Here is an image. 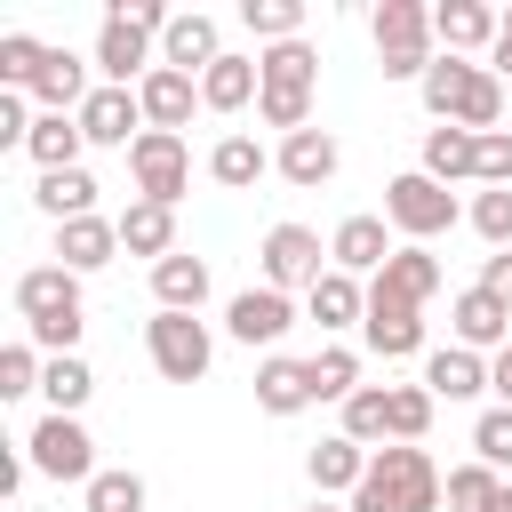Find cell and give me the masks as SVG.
<instances>
[{
	"label": "cell",
	"instance_id": "cell-25",
	"mask_svg": "<svg viewBox=\"0 0 512 512\" xmlns=\"http://www.w3.org/2000/svg\"><path fill=\"white\" fill-rule=\"evenodd\" d=\"M256 96H264V72H256V56H232V48H224V56L200 72V104H208V112H248Z\"/></svg>",
	"mask_w": 512,
	"mask_h": 512
},
{
	"label": "cell",
	"instance_id": "cell-30",
	"mask_svg": "<svg viewBox=\"0 0 512 512\" xmlns=\"http://www.w3.org/2000/svg\"><path fill=\"white\" fill-rule=\"evenodd\" d=\"M24 152H32V168H40V176H56V168H80V152H88V136H80V112H40Z\"/></svg>",
	"mask_w": 512,
	"mask_h": 512
},
{
	"label": "cell",
	"instance_id": "cell-29",
	"mask_svg": "<svg viewBox=\"0 0 512 512\" xmlns=\"http://www.w3.org/2000/svg\"><path fill=\"white\" fill-rule=\"evenodd\" d=\"M256 72H264V88H280V96H320V48H312V40H280V48H264Z\"/></svg>",
	"mask_w": 512,
	"mask_h": 512
},
{
	"label": "cell",
	"instance_id": "cell-52",
	"mask_svg": "<svg viewBox=\"0 0 512 512\" xmlns=\"http://www.w3.org/2000/svg\"><path fill=\"white\" fill-rule=\"evenodd\" d=\"M304 512H352V504H328V496H312V504H304Z\"/></svg>",
	"mask_w": 512,
	"mask_h": 512
},
{
	"label": "cell",
	"instance_id": "cell-26",
	"mask_svg": "<svg viewBox=\"0 0 512 512\" xmlns=\"http://www.w3.org/2000/svg\"><path fill=\"white\" fill-rule=\"evenodd\" d=\"M208 288H216V280H208V256H184V248H176V256L152 264V304H160V312H200Z\"/></svg>",
	"mask_w": 512,
	"mask_h": 512
},
{
	"label": "cell",
	"instance_id": "cell-49",
	"mask_svg": "<svg viewBox=\"0 0 512 512\" xmlns=\"http://www.w3.org/2000/svg\"><path fill=\"white\" fill-rule=\"evenodd\" d=\"M488 72L512 88V8H504V24H496V48H488Z\"/></svg>",
	"mask_w": 512,
	"mask_h": 512
},
{
	"label": "cell",
	"instance_id": "cell-46",
	"mask_svg": "<svg viewBox=\"0 0 512 512\" xmlns=\"http://www.w3.org/2000/svg\"><path fill=\"white\" fill-rule=\"evenodd\" d=\"M472 184H512V128H488V136H480V168H472Z\"/></svg>",
	"mask_w": 512,
	"mask_h": 512
},
{
	"label": "cell",
	"instance_id": "cell-1",
	"mask_svg": "<svg viewBox=\"0 0 512 512\" xmlns=\"http://www.w3.org/2000/svg\"><path fill=\"white\" fill-rule=\"evenodd\" d=\"M16 320H24V344H40L48 360L80 352V328H88L80 272H64V264H32V272H16Z\"/></svg>",
	"mask_w": 512,
	"mask_h": 512
},
{
	"label": "cell",
	"instance_id": "cell-21",
	"mask_svg": "<svg viewBox=\"0 0 512 512\" xmlns=\"http://www.w3.org/2000/svg\"><path fill=\"white\" fill-rule=\"evenodd\" d=\"M304 312H312V320H320V336L336 344L344 328H360V320H368V280H352V272H336V264H328V272L312 280Z\"/></svg>",
	"mask_w": 512,
	"mask_h": 512
},
{
	"label": "cell",
	"instance_id": "cell-47",
	"mask_svg": "<svg viewBox=\"0 0 512 512\" xmlns=\"http://www.w3.org/2000/svg\"><path fill=\"white\" fill-rule=\"evenodd\" d=\"M32 120H40V112H32V96L0 88V152H8V144H32Z\"/></svg>",
	"mask_w": 512,
	"mask_h": 512
},
{
	"label": "cell",
	"instance_id": "cell-2",
	"mask_svg": "<svg viewBox=\"0 0 512 512\" xmlns=\"http://www.w3.org/2000/svg\"><path fill=\"white\" fill-rule=\"evenodd\" d=\"M168 16H176V8H160V0H112L104 24H96V48H88L96 80H104V88H136V80L160 64V32H168Z\"/></svg>",
	"mask_w": 512,
	"mask_h": 512
},
{
	"label": "cell",
	"instance_id": "cell-28",
	"mask_svg": "<svg viewBox=\"0 0 512 512\" xmlns=\"http://www.w3.org/2000/svg\"><path fill=\"white\" fill-rule=\"evenodd\" d=\"M256 408H264V416H304V408H312V376H304V360L264 352V360H256Z\"/></svg>",
	"mask_w": 512,
	"mask_h": 512
},
{
	"label": "cell",
	"instance_id": "cell-6",
	"mask_svg": "<svg viewBox=\"0 0 512 512\" xmlns=\"http://www.w3.org/2000/svg\"><path fill=\"white\" fill-rule=\"evenodd\" d=\"M144 360L168 376V384H200L216 368V336L200 312H152L144 320Z\"/></svg>",
	"mask_w": 512,
	"mask_h": 512
},
{
	"label": "cell",
	"instance_id": "cell-7",
	"mask_svg": "<svg viewBox=\"0 0 512 512\" xmlns=\"http://www.w3.org/2000/svg\"><path fill=\"white\" fill-rule=\"evenodd\" d=\"M456 216H464V208H456V192H448V184H432L424 168H408V176H392V184H384V224H392V232H408L416 248H432Z\"/></svg>",
	"mask_w": 512,
	"mask_h": 512
},
{
	"label": "cell",
	"instance_id": "cell-48",
	"mask_svg": "<svg viewBox=\"0 0 512 512\" xmlns=\"http://www.w3.org/2000/svg\"><path fill=\"white\" fill-rule=\"evenodd\" d=\"M480 288H488L496 304H512V248H488V256H480Z\"/></svg>",
	"mask_w": 512,
	"mask_h": 512
},
{
	"label": "cell",
	"instance_id": "cell-39",
	"mask_svg": "<svg viewBox=\"0 0 512 512\" xmlns=\"http://www.w3.org/2000/svg\"><path fill=\"white\" fill-rule=\"evenodd\" d=\"M240 24H248L264 48H280V40H304V0H240Z\"/></svg>",
	"mask_w": 512,
	"mask_h": 512
},
{
	"label": "cell",
	"instance_id": "cell-32",
	"mask_svg": "<svg viewBox=\"0 0 512 512\" xmlns=\"http://www.w3.org/2000/svg\"><path fill=\"white\" fill-rule=\"evenodd\" d=\"M120 248L128 256H176V208H160V200H128L120 208Z\"/></svg>",
	"mask_w": 512,
	"mask_h": 512
},
{
	"label": "cell",
	"instance_id": "cell-40",
	"mask_svg": "<svg viewBox=\"0 0 512 512\" xmlns=\"http://www.w3.org/2000/svg\"><path fill=\"white\" fill-rule=\"evenodd\" d=\"M504 504V472H488L480 456L448 472V512H496Z\"/></svg>",
	"mask_w": 512,
	"mask_h": 512
},
{
	"label": "cell",
	"instance_id": "cell-33",
	"mask_svg": "<svg viewBox=\"0 0 512 512\" xmlns=\"http://www.w3.org/2000/svg\"><path fill=\"white\" fill-rule=\"evenodd\" d=\"M32 208H40L48 224L96 216V176H88V168H56V176H40V184H32Z\"/></svg>",
	"mask_w": 512,
	"mask_h": 512
},
{
	"label": "cell",
	"instance_id": "cell-42",
	"mask_svg": "<svg viewBox=\"0 0 512 512\" xmlns=\"http://www.w3.org/2000/svg\"><path fill=\"white\" fill-rule=\"evenodd\" d=\"M464 224H472L488 248H512V184H480L472 208H464Z\"/></svg>",
	"mask_w": 512,
	"mask_h": 512
},
{
	"label": "cell",
	"instance_id": "cell-36",
	"mask_svg": "<svg viewBox=\"0 0 512 512\" xmlns=\"http://www.w3.org/2000/svg\"><path fill=\"white\" fill-rule=\"evenodd\" d=\"M304 376H312V400H336V408H344V400L360 392V352H352V344H320V352L304 360Z\"/></svg>",
	"mask_w": 512,
	"mask_h": 512
},
{
	"label": "cell",
	"instance_id": "cell-11",
	"mask_svg": "<svg viewBox=\"0 0 512 512\" xmlns=\"http://www.w3.org/2000/svg\"><path fill=\"white\" fill-rule=\"evenodd\" d=\"M288 328H296V304H288L280 288H240V296L224 304V336H232V344H248V352H256V344L272 352Z\"/></svg>",
	"mask_w": 512,
	"mask_h": 512
},
{
	"label": "cell",
	"instance_id": "cell-27",
	"mask_svg": "<svg viewBox=\"0 0 512 512\" xmlns=\"http://www.w3.org/2000/svg\"><path fill=\"white\" fill-rule=\"evenodd\" d=\"M424 392H432V400H480V392H488V352L440 344V352L424 360Z\"/></svg>",
	"mask_w": 512,
	"mask_h": 512
},
{
	"label": "cell",
	"instance_id": "cell-8",
	"mask_svg": "<svg viewBox=\"0 0 512 512\" xmlns=\"http://www.w3.org/2000/svg\"><path fill=\"white\" fill-rule=\"evenodd\" d=\"M128 184H136V200L176 208V200L192 192V144L168 136V128H144V136L128 144Z\"/></svg>",
	"mask_w": 512,
	"mask_h": 512
},
{
	"label": "cell",
	"instance_id": "cell-34",
	"mask_svg": "<svg viewBox=\"0 0 512 512\" xmlns=\"http://www.w3.org/2000/svg\"><path fill=\"white\" fill-rule=\"evenodd\" d=\"M344 440H360V448H392V384H360L352 400H344V424H336Z\"/></svg>",
	"mask_w": 512,
	"mask_h": 512
},
{
	"label": "cell",
	"instance_id": "cell-13",
	"mask_svg": "<svg viewBox=\"0 0 512 512\" xmlns=\"http://www.w3.org/2000/svg\"><path fill=\"white\" fill-rule=\"evenodd\" d=\"M392 248H400V240H392L384 216H344V224L328 232V264L352 272V280H376V272L392 264Z\"/></svg>",
	"mask_w": 512,
	"mask_h": 512
},
{
	"label": "cell",
	"instance_id": "cell-45",
	"mask_svg": "<svg viewBox=\"0 0 512 512\" xmlns=\"http://www.w3.org/2000/svg\"><path fill=\"white\" fill-rule=\"evenodd\" d=\"M40 376H48L40 344H8V352H0V400H24V392H40Z\"/></svg>",
	"mask_w": 512,
	"mask_h": 512
},
{
	"label": "cell",
	"instance_id": "cell-23",
	"mask_svg": "<svg viewBox=\"0 0 512 512\" xmlns=\"http://www.w3.org/2000/svg\"><path fill=\"white\" fill-rule=\"evenodd\" d=\"M440 280H448V272H440V256H432V248H416V240H400V248H392V264H384L368 288H384V296H400V304H432V296H440Z\"/></svg>",
	"mask_w": 512,
	"mask_h": 512
},
{
	"label": "cell",
	"instance_id": "cell-3",
	"mask_svg": "<svg viewBox=\"0 0 512 512\" xmlns=\"http://www.w3.org/2000/svg\"><path fill=\"white\" fill-rule=\"evenodd\" d=\"M416 96H424L432 128H472V136H488V128L504 120V80H496L488 64H472V56H440V64L416 80Z\"/></svg>",
	"mask_w": 512,
	"mask_h": 512
},
{
	"label": "cell",
	"instance_id": "cell-37",
	"mask_svg": "<svg viewBox=\"0 0 512 512\" xmlns=\"http://www.w3.org/2000/svg\"><path fill=\"white\" fill-rule=\"evenodd\" d=\"M40 392H48V416H80V408H88V392H96V368H88L80 352H64V360H48Z\"/></svg>",
	"mask_w": 512,
	"mask_h": 512
},
{
	"label": "cell",
	"instance_id": "cell-10",
	"mask_svg": "<svg viewBox=\"0 0 512 512\" xmlns=\"http://www.w3.org/2000/svg\"><path fill=\"white\" fill-rule=\"evenodd\" d=\"M256 264H264V288H280V296H312V280L328 272V240L312 232V224H272L264 232V248H256Z\"/></svg>",
	"mask_w": 512,
	"mask_h": 512
},
{
	"label": "cell",
	"instance_id": "cell-35",
	"mask_svg": "<svg viewBox=\"0 0 512 512\" xmlns=\"http://www.w3.org/2000/svg\"><path fill=\"white\" fill-rule=\"evenodd\" d=\"M264 168H272V152H264L256 136H216V152H208V176H216L224 192H248Z\"/></svg>",
	"mask_w": 512,
	"mask_h": 512
},
{
	"label": "cell",
	"instance_id": "cell-43",
	"mask_svg": "<svg viewBox=\"0 0 512 512\" xmlns=\"http://www.w3.org/2000/svg\"><path fill=\"white\" fill-rule=\"evenodd\" d=\"M40 64H48V40H32V32H0V88H32L40 80Z\"/></svg>",
	"mask_w": 512,
	"mask_h": 512
},
{
	"label": "cell",
	"instance_id": "cell-5",
	"mask_svg": "<svg viewBox=\"0 0 512 512\" xmlns=\"http://www.w3.org/2000/svg\"><path fill=\"white\" fill-rule=\"evenodd\" d=\"M368 32H376V72L384 80H424L440 64L432 56V8L424 0H376Z\"/></svg>",
	"mask_w": 512,
	"mask_h": 512
},
{
	"label": "cell",
	"instance_id": "cell-24",
	"mask_svg": "<svg viewBox=\"0 0 512 512\" xmlns=\"http://www.w3.org/2000/svg\"><path fill=\"white\" fill-rule=\"evenodd\" d=\"M368 456H376V448H360V440L328 432V440H320V448L304 456V472H312V488H320V496L336 504V496H352V488L368 480Z\"/></svg>",
	"mask_w": 512,
	"mask_h": 512
},
{
	"label": "cell",
	"instance_id": "cell-17",
	"mask_svg": "<svg viewBox=\"0 0 512 512\" xmlns=\"http://www.w3.org/2000/svg\"><path fill=\"white\" fill-rule=\"evenodd\" d=\"M80 136L128 152V144L144 136V104H136V88H104V80H96V96L80 104Z\"/></svg>",
	"mask_w": 512,
	"mask_h": 512
},
{
	"label": "cell",
	"instance_id": "cell-4",
	"mask_svg": "<svg viewBox=\"0 0 512 512\" xmlns=\"http://www.w3.org/2000/svg\"><path fill=\"white\" fill-rule=\"evenodd\" d=\"M448 504V480L424 448H376L368 456V480L352 488V512H440Z\"/></svg>",
	"mask_w": 512,
	"mask_h": 512
},
{
	"label": "cell",
	"instance_id": "cell-12",
	"mask_svg": "<svg viewBox=\"0 0 512 512\" xmlns=\"http://www.w3.org/2000/svg\"><path fill=\"white\" fill-rule=\"evenodd\" d=\"M360 344H368L376 360H408V352H424V304H400V296L368 288V320H360Z\"/></svg>",
	"mask_w": 512,
	"mask_h": 512
},
{
	"label": "cell",
	"instance_id": "cell-44",
	"mask_svg": "<svg viewBox=\"0 0 512 512\" xmlns=\"http://www.w3.org/2000/svg\"><path fill=\"white\" fill-rule=\"evenodd\" d=\"M472 456L488 472H512V408H480L472 416Z\"/></svg>",
	"mask_w": 512,
	"mask_h": 512
},
{
	"label": "cell",
	"instance_id": "cell-15",
	"mask_svg": "<svg viewBox=\"0 0 512 512\" xmlns=\"http://www.w3.org/2000/svg\"><path fill=\"white\" fill-rule=\"evenodd\" d=\"M496 24H504V8H488V0H440V8H432L440 56H480V48H496Z\"/></svg>",
	"mask_w": 512,
	"mask_h": 512
},
{
	"label": "cell",
	"instance_id": "cell-19",
	"mask_svg": "<svg viewBox=\"0 0 512 512\" xmlns=\"http://www.w3.org/2000/svg\"><path fill=\"white\" fill-rule=\"evenodd\" d=\"M136 104H144V128H168V136H184V120H192V104H200V80H192V72H168V64H152V72L136 80Z\"/></svg>",
	"mask_w": 512,
	"mask_h": 512
},
{
	"label": "cell",
	"instance_id": "cell-20",
	"mask_svg": "<svg viewBox=\"0 0 512 512\" xmlns=\"http://www.w3.org/2000/svg\"><path fill=\"white\" fill-rule=\"evenodd\" d=\"M120 256V216H72V224H56V264L64 272H104Z\"/></svg>",
	"mask_w": 512,
	"mask_h": 512
},
{
	"label": "cell",
	"instance_id": "cell-38",
	"mask_svg": "<svg viewBox=\"0 0 512 512\" xmlns=\"http://www.w3.org/2000/svg\"><path fill=\"white\" fill-rule=\"evenodd\" d=\"M144 496H152V488H144V472H128V464H104V472L80 488L88 512H144Z\"/></svg>",
	"mask_w": 512,
	"mask_h": 512
},
{
	"label": "cell",
	"instance_id": "cell-22",
	"mask_svg": "<svg viewBox=\"0 0 512 512\" xmlns=\"http://www.w3.org/2000/svg\"><path fill=\"white\" fill-rule=\"evenodd\" d=\"M88 72H96L88 56H72V48H48V64H40V80H32L24 96H32L40 112H80V104L96 96V80H88Z\"/></svg>",
	"mask_w": 512,
	"mask_h": 512
},
{
	"label": "cell",
	"instance_id": "cell-14",
	"mask_svg": "<svg viewBox=\"0 0 512 512\" xmlns=\"http://www.w3.org/2000/svg\"><path fill=\"white\" fill-rule=\"evenodd\" d=\"M448 328H456V344H464V352H488V360H496V352L512 344V304H496V296L472 280V288H456Z\"/></svg>",
	"mask_w": 512,
	"mask_h": 512
},
{
	"label": "cell",
	"instance_id": "cell-31",
	"mask_svg": "<svg viewBox=\"0 0 512 512\" xmlns=\"http://www.w3.org/2000/svg\"><path fill=\"white\" fill-rule=\"evenodd\" d=\"M432 184H472L480 168V136L472 128H424V160H416Z\"/></svg>",
	"mask_w": 512,
	"mask_h": 512
},
{
	"label": "cell",
	"instance_id": "cell-16",
	"mask_svg": "<svg viewBox=\"0 0 512 512\" xmlns=\"http://www.w3.org/2000/svg\"><path fill=\"white\" fill-rule=\"evenodd\" d=\"M216 56H224V32H216V16H200V8H176V16H168V32H160V64L200 80Z\"/></svg>",
	"mask_w": 512,
	"mask_h": 512
},
{
	"label": "cell",
	"instance_id": "cell-51",
	"mask_svg": "<svg viewBox=\"0 0 512 512\" xmlns=\"http://www.w3.org/2000/svg\"><path fill=\"white\" fill-rule=\"evenodd\" d=\"M488 392H496V408H512V344L488 360Z\"/></svg>",
	"mask_w": 512,
	"mask_h": 512
},
{
	"label": "cell",
	"instance_id": "cell-50",
	"mask_svg": "<svg viewBox=\"0 0 512 512\" xmlns=\"http://www.w3.org/2000/svg\"><path fill=\"white\" fill-rule=\"evenodd\" d=\"M24 472H32V456H24V448H0V496H16Z\"/></svg>",
	"mask_w": 512,
	"mask_h": 512
},
{
	"label": "cell",
	"instance_id": "cell-53",
	"mask_svg": "<svg viewBox=\"0 0 512 512\" xmlns=\"http://www.w3.org/2000/svg\"><path fill=\"white\" fill-rule=\"evenodd\" d=\"M496 512H512V488H504V504H496Z\"/></svg>",
	"mask_w": 512,
	"mask_h": 512
},
{
	"label": "cell",
	"instance_id": "cell-18",
	"mask_svg": "<svg viewBox=\"0 0 512 512\" xmlns=\"http://www.w3.org/2000/svg\"><path fill=\"white\" fill-rule=\"evenodd\" d=\"M272 168L296 184V192H320L336 168H344V144L328 136V128H296V136H280V152H272Z\"/></svg>",
	"mask_w": 512,
	"mask_h": 512
},
{
	"label": "cell",
	"instance_id": "cell-41",
	"mask_svg": "<svg viewBox=\"0 0 512 512\" xmlns=\"http://www.w3.org/2000/svg\"><path fill=\"white\" fill-rule=\"evenodd\" d=\"M432 416H440V400H432L424 384H392V440H400V448H424Z\"/></svg>",
	"mask_w": 512,
	"mask_h": 512
},
{
	"label": "cell",
	"instance_id": "cell-9",
	"mask_svg": "<svg viewBox=\"0 0 512 512\" xmlns=\"http://www.w3.org/2000/svg\"><path fill=\"white\" fill-rule=\"evenodd\" d=\"M24 456H32V472H40V480H56V488H64V480H80V488H88V480L104 472V464H96V440H88V424H80V416H40V424L24 432Z\"/></svg>",
	"mask_w": 512,
	"mask_h": 512
}]
</instances>
